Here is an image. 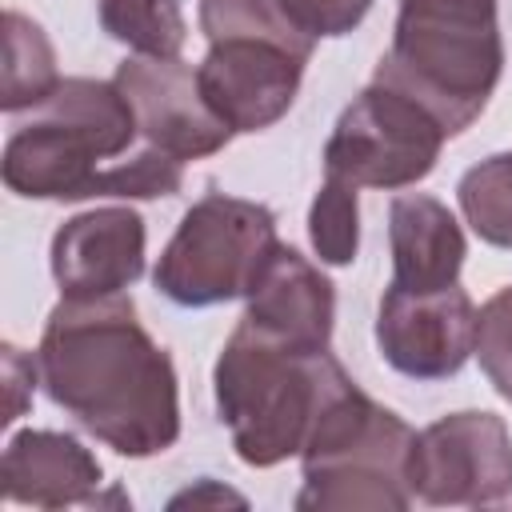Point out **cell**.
I'll return each mask as SVG.
<instances>
[{"label": "cell", "mask_w": 512, "mask_h": 512, "mask_svg": "<svg viewBox=\"0 0 512 512\" xmlns=\"http://www.w3.org/2000/svg\"><path fill=\"white\" fill-rule=\"evenodd\" d=\"M444 140L448 132L412 96L372 80L340 112L324 144V176L356 188H408L436 168Z\"/></svg>", "instance_id": "cell-6"}, {"label": "cell", "mask_w": 512, "mask_h": 512, "mask_svg": "<svg viewBox=\"0 0 512 512\" xmlns=\"http://www.w3.org/2000/svg\"><path fill=\"white\" fill-rule=\"evenodd\" d=\"M32 112L64 120L72 128H80L84 136L96 140V148L108 160L128 156L132 140L140 136L136 128V112L128 104V96L116 88V80H88V76H68L52 88V96L44 104H36Z\"/></svg>", "instance_id": "cell-16"}, {"label": "cell", "mask_w": 512, "mask_h": 512, "mask_svg": "<svg viewBox=\"0 0 512 512\" xmlns=\"http://www.w3.org/2000/svg\"><path fill=\"white\" fill-rule=\"evenodd\" d=\"M416 432L384 404H376L360 384L336 364L320 408L312 416L308 440L300 448L304 488L296 508L308 512H404L408 456Z\"/></svg>", "instance_id": "cell-3"}, {"label": "cell", "mask_w": 512, "mask_h": 512, "mask_svg": "<svg viewBox=\"0 0 512 512\" xmlns=\"http://www.w3.org/2000/svg\"><path fill=\"white\" fill-rule=\"evenodd\" d=\"M40 384L56 408L120 456H160L180 440L172 356L148 336L136 304L116 296L60 300L36 348Z\"/></svg>", "instance_id": "cell-1"}, {"label": "cell", "mask_w": 512, "mask_h": 512, "mask_svg": "<svg viewBox=\"0 0 512 512\" xmlns=\"http://www.w3.org/2000/svg\"><path fill=\"white\" fill-rule=\"evenodd\" d=\"M304 64L308 60L264 40H224L208 44L196 80L208 108L232 132H264L288 116L304 80Z\"/></svg>", "instance_id": "cell-10"}, {"label": "cell", "mask_w": 512, "mask_h": 512, "mask_svg": "<svg viewBox=\"0 0 512 512\" xmlns=\"http://www.w3.org/2000/svg\"><path fill=\"white\" fill-rule=\"evenodd\" d=\"M100 28L140 56H180L184 0H100Z\"/></svg>", "instance_id": "cell-19"}, {"label": "cell", "mask_w": 512, "mask_h": 512, "mask_svg": "<svg viewBox=\"0 0 512 512\" xmlns=\"http://www.w3.org/2000/svg\"><path fill=\"white\" fill-rule=\"evenodd\" d=\"M100 460L68 432L24 428L8 440L0 456V492L4 504L28 508H72L100 504Z\"/></svg>", "instance_id": "cell-14"}, {"label": "cell", "mask_w": 512, "mask_h": 512, "mask_svg": "<svg viewBox=\"0 0 512 512\" xmlns=\"http://www.w3.org/2000/svg\"><path fill=\"white\" fill-rule=\"evenodd\" d=\"M376 348L408 380H448L476 352V304L460 284L436 292L388 284L376 312Z\"/></svg>", "instance_id": "cell-8"}, {"label": "cell", "mask_w": 512, "mask_h": 512, "mask_svg": "<svg viewBox=\"0 0 512 512\" xmlns=\"http://www.w3.org/2000/svg\"><path fill=\"white\" fill-rule=\"evenodd\" d=\"M200 32L208 44L224 40H264L288 48L292 56H312V36H304L280 8V0H200Z\"/></svg>", "instance_id": "cell-18"}, {"label": "cell", "mask_w": 512, "mask_h": 512, "mask_svg": "<svg viewBox=\"0 0 512 512\" xmlns=\"http://www.w3.org/2000/svg\"><path fill=\"white\" fill-rule=\"evenodd\" d=\"M408 492L432 508H488L512 496V432L496 412H448L416 432Z\"/></svg>", "instance_id": "cell-7"}, {"label": "cell", "mask_w": 512, "mask_h": 512, "mask_svg": "<svg viewBox=\"0 0 512 512\" xmlns=\"http://www.w3.org/2000/svg\"><path fill=\"white\" fill-rule=\"evenodd\" d=\"M144 216L136 208H92L64 220L52 236V276L60 296L96 300L116 296L144 272Z\"/></svg>", "instance_id": "cell-11"}, {"label": "cell", "mask_w": 512, "mask_h": 512, "mask_svg": "<svg viewBox=\"0 0 512 512\" xmlns=\"http://www.w3.org/2000/svg\"><path fill=\"white\" fill-rule=\"evenodd\" d=\"M276 244V216L264 204L208 192L176 224L152 284L180 308H212L248 296Z\"/></svg>", "instance_id": "cell-5"}, {"label": "cell", "mask_w": 512, "mask_h": 512, "mask_svg": "<svg viewBox=\"0 0 512 512\" xmlns=\"http://www.w3.org/2000/svg\"><path fill=\"white\" fill-rule=\"evenodd\" d=\"M60 84L56 72V48L48 40V32L8 8L4 12V84H0V108L4 112H24L36 108L52 96V88Z\"/></svg>", "instance_id": "cell-17"}, {"label": "cell", "mask_w": 512, "mask_h": 512, "mask_svg": "<svg viewBox=\"0 0 512 512\" xmlns=\"http://www.w3.org/2000/svg\"><path fill=\"white\" fill-rule=\"evenodd\" d=\"M240 320L300 352H328L336 320L332 280L296 248L276 244L248 292V308Z\"/></svg>", "instance_id": "cell-13"}, {"label": "cell", "mask_w": 512, "mask_h": 512, "mask_svg": "<svg viewBox=\"0 0 512 512\" xmlns=\"http://www.w3.org/2000/svg\"><path fill=\"white\" fill-rule=\"evenodd\" d=\"M116 88L136 112V128L148 148L176 156L180 164L220 152L236 132L208 108L196 68L180 56H132L116 64Z\"/></svg>", "instance_id": "cell-9"}, {"label": "cell", "mask_w": 512, "mask_h": 512, "mask_svg": "<svg viewBox=\"0 0 512 512\" xmlns=\"http://www.w3.org/2000/svg\"><path fill=\"white\" fill-rule=\"evenodd\" d=\"M4 392H8V400H4V416H0V424L8 428L20 412H24V404H28V396H32V384H36V376H40V364L32 360V356H24L16 344H4Z\"/></svg>", "instance_id": "cell-24"}, {"label": "cell", "mask_w": 512, "mask_h": 512, "mask_svg": "<svg viewBox=\"0 0 512 512\" xmlns=\"http://www.w3.org/2000/svg\"><path fill=\"white\" fill-rule=\"evenodd\" d=\"M356 184L340 176H324V184L312 196L308 208V240L320 256V264L344 268L360 252V204H356Z\"/></svg>", "instance_id": "cell-21"}, {"label": "cell", "mask_w": 512, "mask_h": 512, "mask_svg": "<svg viewBox=\"0 0 512 512\" xmlns=\"http://www.w3.org/2000/svg\"><path fill=\"white\" fill-rule=\"evenodd\" d=\"M108 164L112 160L92 136L36 112L32 124L8 136L0 172L8 192L24 200H88L100 196V176Z\"/></svg>", "instance_id": "cell-12"}, {"label": "cell", "mask_w": 512, "mask_h": 512, "mask_svg": "<svg viewBox=\"0 0 512 512\" xmlns=\"http://www.w3.org/2000/svg\"><path fill=\"white\" fill-rule=\"evenodd\" d=\"M456 200L484 244L512 248V152L472 164L456 184Z\"/></svg>", "instance_id": "cell-20"}, {"label": "cell", "mask_w": 512, "mask_h": 512, "mask_svg": "<svg viewBox=\"0 0 512 512\" xmlns=\"http://www.w3.org/2000/svg\"><path fill=\"white\" fill-rule=\"evenodd\" d=\"M280 8L304 36L320 40V36H348L372 12V0H280Z\"/></svg>", "instance_id": "cell-23"}, {"label": "cell", "mask_w": 512, "mask_h": 512, "mask_svg": "<svg viewBox=\"0 0 512 512\" xmlns=\"http://www.w3.org/2000/svg\"><path fill=\"white\" fill-rule=\"evenodd\" d=\"M336 364L332 352H300L244 320L232 328L216 356L212 388L220 424L248 468L300 456Z\"/></svg>", "instance_id": "cell-4"}, {"label": "cell", "mask_w": 512, "mask_h": 512, "mask_svg": "<svg viewBox=\"0 0 512 512\" xmlns=\"http://www.w3.org/2000/svg\"><path fill=\"white\" fill-rule=\"evenodd\" d=\"M184 504H192V508H200V504H240V508H244V496H240V492L220 488L216 480H200L196 488H188V492L172 496V508H184Z\"/></svg>", "instance_id": "cell-25"}, {"label": "cell", "mask_w": 512, "mask_h": 512, "mask_svg": "<svg viewBox=\"0 0 512 512\" xmlns=\"http://www.w3.org/2000/svg\"><path fill=\"white\" fill-rule=\"evenodd\" d=\"M476 360L488 384L512 404V284L492 292L476 312Z\"/></svg>", "instance_id": "cell-22"}, {"label": "cell", "mask_w": 512, "mask_h": 512, "mask_svg": "<svg viewBox=\"0 0 512 512\" xmlns=\"http://www.w3.org/2000/svg\"><path fill=\"white\" fill-rule=\"evenodd\" d=\"M504 40L496 0H400L372 80L412 96L448 136L464 132L496 92Z\"/></svg>", "instance_id": "cell-2"}, {"label": "cell", "mask_w": 512, "mask_h": 512, "mask_svg": "<svg viewBox=\"0 0 512 512\" xmlns=\"http://www.w3.org/2000/svg\"><path fill=\"white\" fill-rule=\"evenodd\" d=\"M392 244V284L408 292H436L460 280L468 240L448 212L428 192H404L388 208Z\"/></svg>", "instance_id": "cell-15"}]
</instances>
